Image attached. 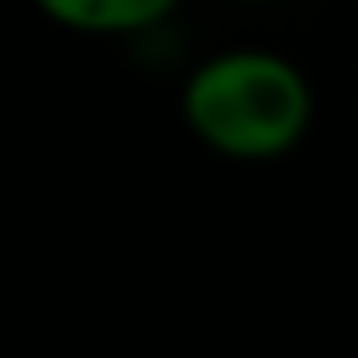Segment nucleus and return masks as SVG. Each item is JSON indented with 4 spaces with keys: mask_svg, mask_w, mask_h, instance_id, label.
Instances as JSON below:
<instances>
[{
    "mask_svg": "<svg viewBox=\"0 0 358 358\" xmlns=\"http://www.w3.org/2000/svg\"><path fill=\"white\" fill-rule=\"evenodd\" d=\"M32 6L79 37H132L174 16L179 0H32Z\"/></svg>",
    "mask_w": 358,
    "mask_h": 358,
    "instance_id": "nucleus-2",
    "label": "nucleus"
},
{
    "mask_svg": "<svg viewBox=\"0 0 358 358\" xmlns=\"http://www.w3.org/2000/svg\"><path fill=\"white\" fill-rule=\"evenodd\" d=\"M185 127L232 164H274L311 132L316 95L301 64L268 48H227L190 69L179 90Z\"/></svg>",
    "mask_w": 358,
    "mask_h": 358,
    "instance_id": "nucleus-1",
    "label": "nucleus"
}]
</instances>
